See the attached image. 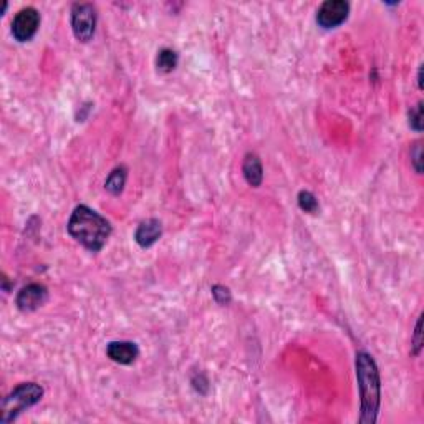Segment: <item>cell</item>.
I'll return each mask as SVG.
<instances>
[{
  "label": "cell",
  "mask_w": 424,
  "mask_h": 424,
  "mask_svg": "<svg viewBox=\"0 0 424 424\" xmlns=\"http://www.w3.org/2000/svg\"><path fill=\"white\" fill-rule=\"evenodd\" d=\"M68 234L90 252H99L111 236V224L92 207L80 204L68 220Z\"/></svg>",
  "instance_id": "obj_1"
},
{
  "label": "cell",
  "mask_w": 424,
  "mask_h": 424,
  "mask_svg": "<svg viewBox=\"0 0 424 424\" xmlns=\"http://www.w3.org/2000/svg\"><path fill=\"white\" fill-rule=\"evenodd\" d=\"M357 380L361 398V413L358 421L361 424H373L378 419L382 403V382L373 357L366 352L357 353Z\"/></svg>",
  "instance_id": "obj_2"
},
{
  "label": "cell",
  "mask_w": 424,
  "mask_h": 424,
  "mask_svg": "<svg viewBox=\"0 0 424 424\" xmlns=\"http://www.w3.org/2000/svg\"><path fill=\"white\" fill-rule=\"evenodd\" d=\"M43 396V388L37 383H22L10 395H7L0 408V423L8 424L19 418L24 409L35 406Z\"/></svg>",
  "instance_id": "obj_3"
},
{
  "label": "cell",
  "mask_w": 424,
  "mask_h": 424,
  "mask_svg": "<svg viewBox=\"0 0 424 424\" xmlns=\"http://www.w3.org/2000/svg\"><path fill=\"white\" fill-rule=\"evenodd\" d=\"M97 27V8L92 3H75L72 7V30L78 42L88 43Z\"/></svg>",
  "instance_id": "obj_4"
},
{
  "label": "cell",
  "mask_w": 424,
  "mask_h": 424,
  "mask_svg": "<svg viewBox=\"0 0 424 424\" xmlns=\"http://www.w3.org/2000/svg\"><path fill=\"white\" fill-rule=\"evenodd\" d=\"M38 27H40V14L37 8H22L12 20V35L17 42H28L35 37Z\"/></svg>",
  "instance_id": "obj_5"
},
{
  "label": "cell",
  "mask_w": 424,
  "mask_h": 424,
  "mask_svg": "<svg viewBox=\"0 0 424 424\" xmlns=\"http://www.w3.org/2000/svg\"><path fill=\"white\" fill-rule=\"evenodd\" d=\"M350 3L345 0H327L317 12V24L322 28H336L348 19Z\"/></svg>",
  "instance_id": "obj_6"
},
{
  "label": "cell",
  "mask_w": 424,
  "mask_h": 424,
  "mask_svg": "<svg viewBox=\"0 0 424 424\" xmlns=\"http://www.w3.org/2000/svg\"><path fill=\"white\" fill-rule=\"evenodd\" d=\"M47 300H49V288L42 284H30L17 293L15 305L24 313H30L45 305Z\"/></svg>",
  "instance_id": "obj_7"
},
{
  "label": "cell",
  "mask_w": 424,
  "mask_h": 424,
  "mask_svg": "<svg viewBox=\"0 0 424 424\" xmlns=\"http://www.w3.org/2000/svg\"><path fill=\"white\" fill-rule=\"evenodd\" d=\"M106 357L120 365H133L140 357V348L133 341H110L106 347Z\"/></svg>",
  "instance_id": "obj_8"
},
{
  "label": "cell",
  "mask_w": 424,
  "mask_h": 424,
  "mask_svg": "<svg viewBox=\"0 0 424 424\" xmlns=\"http://www.w3.org/2000/svg\"><path fill=\"white\" fill-rule=\"evenodd\" d=\"M161 234H163L161 220L158 219L142 220L135 232V240L141 249H148L161 239Z\"/></svg>",
  "instance_id": "obj_9"
},
{
  "label": "cell",
  "mask_w": 424,
  "mask_h": 424,
  "mask_svg": "<svg viewBox=\"0 0 424 424\" xmlns=\"http://www.w3.org/2000/svg\"><path fill=\"white\" fill-rule=\"evenodd\" d=\"M242 174H244L245 181L252 188H259L263 181V170L261 158L255 153H247L242 163Z\"/></svg>",
  "instance_id": "obj_10"
},
{
  "label": "cell",
  "mask_w": 424,
  "mask_h": 424,
  "mask_svg": "<svg viewBox=\"0 0 424 424\" xmlns=\"http://www.w3.org/2000/svg\"><path fill=\"white\" fill-rule=\"evenodd\" d=\"M127 177H128V170L124 166L115 168L113 171L110 172V176L106 177L105 181V189L113 196H118V194L123 193L124 184H127Z\"/></svg>",
  "instance_id": "obj_11"
},
{
  "label": "cell",
  "mask_w": 424,
  "mask_h": 424,
  "mask_svg": "<svg viewBox=\"0 0 424 424\" xmlns=\"http://www.w3.org/2000/svg\"><path fill=\"white\" fill-rule=\"evenodd\" d=\"M177 62H179V57L174 50L163 49L159 50L158 58H156V67H158V72L171 73L177 67Z\"/></svg>",
  "instance_id": "obj_12"
},
{
  "label": "cell",
  "mask_w": 424,
  "mask_h": 424,
  "mask_svg": "<svg viewBox=\"0 0 424 424\" xmlns=\"http://www.w3.org/2000/svg\"><path fill=\"white\" fill-rule=\"evenodd\" d=\"M298 207L302 211L309 212V214H315L318 211V201L310 191H300L298 193Z\"/></svg>",
  "instance_id": "obj_13"
},
{
  "label": "cell",
  "mask_w": 424,
  "mask_h": 424,
  "mask_svg": "<svg viewBox=\"0 0 424 424\" xmlns=\"http://www.w3.org/2000/svg\"><path fill=\"white\" fill-rule=\"evenodd\" d=\"M409 127L414 129V131L421 133L423 131V101H419L416 106L411 108L409 110Z\"/></svg>",
  "instance_id": "obj_14"
},
{
  "label": "cell",
  "mask_w": 424,
  "mask_h": 424,
  "mask_svg": "<svg viewBox=\"0 0 424 424\" xmlns=\"http://www.w3.org/2000/svg\"><path fill=\"white\" fill-rule=\"evenodd\" d=\"M212 290V297H214V300L218 302L219 305H229L232 302V295H231V290L227 287H224V285H214Z\"/></svg>",
  "instance_id": "obj_15"
},
{
  "label": "cell",
  "mask_w": 424,
  "mask_h": 424,
  "mask_svg": "<svg viewBox=\"0 0 424 424\" xmlns=\"http://www.w3.org/2000/svg\"><path fill=\"white\" fill-rule=\"evenodd\" d=\"M421 323L423 320L421 317L418 318L416 322V328H414V339H413V357H418L419 353H421L423 348V332H421Z\"/></svg>",
  "instance_id": "obj_16"
},
{
  "label": "cell",
  "mask_w": 424,
  "mask_h": 424,
  "mask_svg": "<svg viewBox=\"0 0 424 424\" xmlns=\"http://www.w3.org/2000/svg\"><path fill=\"white\" fill-rule=\"evenodd\" d=\"M411 158H413L414 170H416L418 174H421V172H423V166H421V163H423V148H421V145H419V142H416V145H414V151H413V153H411Z\"/></svg>",
  "instance_id": "obj_17"
},
{
  "label": "cell",
  "mask_w": 424,
  "mask_h": 424,
  "mask_svg": "<svg viewBox=\"0 0 424 424\" xmlns=\"http://www.w3.org/2000/svg\"><path fill=\"white\" fill-rule=\"evenodd\" d=\"M418 86L419 90H423V67H419L418 70Z\"/></svg>",
  "instance_id": "obj_18"
}]
</instances>
